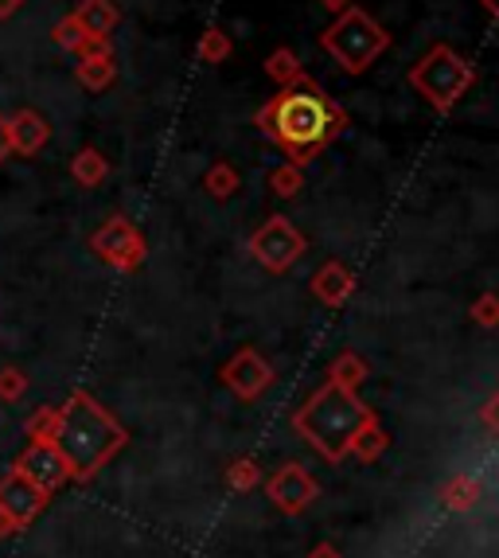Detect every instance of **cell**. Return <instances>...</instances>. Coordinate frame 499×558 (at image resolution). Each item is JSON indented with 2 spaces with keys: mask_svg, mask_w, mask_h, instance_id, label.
Masks as SVG:
<instances>
[{
  "mask_svg": "<svg viewBox=\"0 0 499 558\" xmlns=\"http://www.w3.org/2000/svg\"><path fill=\"white\" fill-rule=\"evenodd\" d=\"M258 130L266 133L293 165L305 168L313 157H320L343 130L348 113L336 106L308 75H301L293 86H281L266 106L258 110Z\"/></svg>",
  "mask_w": 499,
  "mask_h": 558,
  "instance_id": "cell-1",
  "label": "cell"
},
{
  "mask_svg": "<svg viewBox=\"0 0 499 558\" xmlns=\"http://www.w3.org/2000/svg\"><path fill=\"white\" fill-rule=\"evenodd\" d=\"M51 441H56V449L63 453L71 476L86 481V476L98 473V469L125 446V429L113 422L110 410L98 407L86 391H78V395H71V402H66L63 410H59Z\"/></svg>",
  "mask_w": 499,
  "mask_h": 558,
  "instance_id": "cell-2",
  "label": "cell"
},
{
  "mask_svg": "<svg viewBox=\"0 0 499 558\" xmlns=\"http://www.w3.org/2000/svg\"><path fill=\"white\" fill-rule=\"evenodd\" d=\"M379 422V414L370 407H363L355 387L340 379H328L305 407L293 414V429L308 441L313 449H320V457L328 461H343L352 453V441L363 426Z\"/></svg>",
  "mask_w": 499,
  "mask_h": 558,
  "instance_id": "cell-3",
  "label": "cell"
},
{
  "mask_svg": "<svg viewBox=\"0 0 499 558\" xmlns=\"http://www.w3.org/2000/svg\"><path fill=\"white\" fill-rule=\"evenodd\" d=\"M320 47L348 71V75H363V71L390 47V32L382 28L375 16H367V12L352 4V9H343L340 16L324 28Z\"/></svg>",
  "mask_w": 499,
  "mask_h": 558,
  "instance_id": "cell-4",
  "label": "cell"
},
{
  "mask_svg": "<svg viewBox=\"0 0 499 558\" xmlns=\"http://www.w3.org/2000/svg\"><path fill=\"white\" fill-rule=\"evenodd\" d=\"M410 83L437 113H449L468 94V86L476 83V66L464 56H457L449 44H437L414 63Z\"/></svg>",
  "mask_w": 499,
  "mask_h": 558,
  "instance_id": "cell-5",
  "label": "cell"
},
{
  "mask_svg": "<svg viewBox=\"0 0 499 558\" xmlns=\"http://www.w3.org/2000/svg\"><path fill=\"white\" fill-rule=\"evenodd\" d=\"M305 251H308L305 234L296 231L285 215H269L266 223L249 234V254H254L269 274L293 270L296 262L305 258Z\"/></svg>",
  "mask_w": 499,
  "mask_h": 558,
  "instance_id": "cell-6",
  "label": "cell"
},
{
  "mask_svg": "<svg viewBox=\"0 0 499 558\" xmlns=\"http://www.w3.org/2000/svg\"><path fill=\"white\" fill-rule=\"evenodd\" d=\"M47 496L51 493H44L39 484H32L28 476L12 469V473L0 481V539L20 527H28V523L44 512Z\"/></svg>",
  "mask_w": 499,
  "mask_h": 558,
  "instance_id": "cell-7",
  "label": "cell"
},
{
  "mask_svg": "<svg viewBox=\"0 0 499 558\" xmlns=\"http://www.w3.org/2000/svg\"><path fill=\"white\" fill-rule=\"evenodd\" d=\"M90 251L102 262H110L113 270H137L141 262H145V239H141V231L130 219L118 215V219H110L102 231L94 234Z\"/></svg>",
  "mask_w": 499,
  "mask_h": 558,
  "instance_id": "cell-8",
  "label": "cell"
},
{
  "mask_svg": "<svg viewBox=\"0 0 499 558\" xmlns=\"http://www.w3.org/2000/svg\"><path fill=\"white\" fill-rule=\"evenodd\" d=\"M266 493H269V500H273V508H278V512L301 515L308 504L316 500L320 484L313 481V473H308V469L285 465V469H278V473L266 481Z\"/></svg>",
  "mask_w": 499,
  "mask_h": 558,
  "instance_id": "cell-9",
  "label": "cell"
},
{
  "mask_svg": "<svg viewBox=\"0 0 499 558\" xmlns=\"http://www.w3.org/2000/svg\"><path fill=\"white\" fill-rule=\"evenodd\" d=\"M222 383L246 402L261 399V395L269 391V383H273V367H269L254 348H239V352L227 360V367H222Z\"/></svg>",
  "mask_w": 499,
  "mask_h": 558,
  "instance_id": "cell-10",
  "label": "cell"
},
{
  "mask_svg": "<svg viewBox=\"0 0 499 558\" xmlns=\"http://www.w3.org/2000/svg\"><path fill=\"white\" fill-rule=\"evenodd\" d=\"M16 473H24L32 484H39L44 493H56L59 484L71 481V469H66L63 453H59L51 438H36V441H32V446L20 453Z\"/></svg>",
  "mask_w": 499,
  "mask_h": 558,
  "instance_id": "cell-11",
  "label": "cell"
},
{
  "mask_svg": "<svg viewBox=\"0 0 499 558\" xmlns=\"http://www.w3.org/2000/svg\"><path fill=\"white\" fill-rule=\"evenodd\" d=\"M313 293H316V298H320L328 308H340L343 301H348V298L355 293V274L348 270V266H343L340 258H328V262L320 266V270H316Z\"/></svg>",
  "mask_w": 499,
  "mask_h": 558,
  "instance_id": "cell-12",
  "label": "cell"
},
{
  "mask_svg": "<svg viewBox=\"0 0 499 558\" xmlns=\"http://www.w3.org/2000/svg\"><path fill=\"white\" fill-rule=\"evenodd\" d=\"M74 20H78V28L90 36V44H106L110 39V32L118 28V9H113L110 0H83L78 4V12H74Z\"/></svg>",
  "mask_w": 499,
  "mask_h": 558,
  "instance_id": "cell-13",
  "label": "cell"
},
{
  "mask_svg": "<svg viewBox=\"0 0 499 558\" xmlns=\"http://www.w3.org/2000/svg\"><path fill=\"white\" fill-rule=\"evenodd\" d=\"M12 130V149L16 153H39L47 145V137H51V125H47L44 118H39L36 110H20L16 118L9 121Z\"/></svg>",
  "mask_w": 499,
  "mask_h": 558,
  "instance_id": "cell-14",
  "label": "cell"
},
{
  "mask_svg": "<svg viewBox=\"0 0 499 558\" xmlns=\"http://www.w3.org/2000/svg\"><path fill=\"white\" fill-rule=\"evenodd\" d=\"M113 75H118V66H113V56L106 51V47H98V51H83L78 83H83L86 90H106V86L113 83Z\"/></svg>",
  "mask_w": 499,
  "mask_h": 558,
  "instance_id": "cell-15",
  "label": "cell"
},
{
  "mask_svg": "<svg viewBox=\"0 0 499 558\" xmlns=\"http://www.w3.org/2000/svg\"><path fill=\"white\" fill-rule=\"evenodd\" d=\"M441 500H445V508H453V512H468L472 504L480 500V481H472L468 473L453 476V481L441 488Z\"/></svg>",
  "mask_w": 499,
  "mask_h": 558,
  "instance_id": "cell-16",
  "label": "cell"
},
{
  "mask_svg": "<svg viewBox=\"0 0 499 558\" xmlns=\"http://www.w3.org/2000/svg\"><path fill=\"white\" fill-rule=\"evenodd\" d=\"M106 172H110V165H106V157L98 149H83L71 165V177L83 187H98L106 180Z\"/></svg>",
  "mask_w": 499,
  "mask_h": 558,
  "instance_id": "cell-17",
  "label": "cell"
},
{
  "mask_svg": "<svg viewBox=\"0 0 499 558\" xmlns=\"http://www.w3.org/2000/svg\"><path fill=\"white\" fill-rule=\"evenodd\" d=\"M266 75L278 86H293L296 78L305 75V66H301V59H296L289 47H278V51H269V59H266Z\"/></svg>",
  "mask_w": 499,
  "mask_h": 558,
  "instance_id": "cell-18",
  "label": "cell"
},
{
  "mask_svg": "<svg viewBox=\"0 0 499 558\" xmlns=\"http://www.w3.org/2000/svg\"><path fill=\"white\" fill-rule=\"evenodd\" d=\"M269 187H273L281 199H293L296 192L305 187V168L293 165V160H285V165H278L273 172H269Z\"/></svg>",
  "mask_w": 499,
  "mask_h": 558,
  "instance_id": "cell-19",
  "label": "cell"
},
{
  "mask_svg": "<svg viewBox=\"0 0 499 558\" xmlns=\"http://www.w3.org/2000/svg\"><path fill=\"white\" fill-rule=\"evenodd\" d=\"M204 187L215 199H231L234 192H239V172H234V165H227V160L211 165V172L204 177Z\"/></svg>",
  "mask_w": 499,
  "mask_h": 558,
  "instance_id": "cell-20",
  "label": "cell"
},
{
  "mask_svg": "<svg viewBox=\"0 0 499 558\" xmlns=\"http://www.w3.org/2000/svg\"><path fill=\"white\" fill-rule=\"evenodd\" d=\"M387 446H390V438L382 434V426H379V422H370V426H363L360 434H355L352 453L360 457V461H375V457H379Z\"/></svg>",
  "mask_w": 499,
  "mask_h": 558,
  "instance_id": "cell-21",
  "label": "cell"
},
{
  "mask_svg": "<svg viewBox=\"0 0 499 558\" xmlns=\"http://www.w3.org/2000/svg\"><path fill=\"white\" fill-rule=\"evenodd\" d=\"M328 379H340V383H348V387H360V383L367 379V363H363L355 352H343V355H336L332 367H328Z\"/></svg>",
  "mask_w": 499,
  "mask_h": 558,
  "instance_id": "cell-22",
  "label": "cell"
},
{
  "mask_svg": "<svg viewBox=\"0 0 499 558\" xmlns=\"http://www.w3.org/2000/svg\"><path fill=\"white\" fill-rule=\"evenodd\" d=\"M56 44L63 47V51H90V36H86L83 28H78V20L74 16H66V20H59L56 24Z\"/></svg>",
  "mask_w": 499,
  "mask_h": 558,
  "instance_id": "cell-23",
  "label": "cell"
},
{
  "mask_svg": "<svg viewBox=\"0 0 499 558\" xmlns=\"http://www.w3.org/2000/svg\"><path fill=\"white\" fill-rule=\"evenodd\" d=\"M227 56H231V36L222 28H207L204 39H199V59L204 63H222Z\"/></svg>",
  "mask_w": 499,
  "mask_h": 558,
  "instance_id": "cell-24",
  "label": "cell"
},
{
  "mask_svg": "<svg viewBox=\"0 0 499 558\" xmlns=\"http://www.w3.org/2000/svg\"><path fill=\"white\" fill-rule=\"evenodd\" d=\"M258 481H261V473H258L254 461H234V465L227 469V484H231L234 493H249Z\"/></svg>",
  "mask_w": 499,
  "mask_h": 558,
  "instance_id": "cell-25",
  "label": "cell"
},
{
  "mask_svg": "<svg viewBox=\"0 0 499 558\" xmlns=\"http://www.w3.org/2000/svg\"><path fill=\"white\" fill-rule=\"evenodd\" d=\"M472 320L484 328H499V293H480L472 305Z\"/></svg>",
  "mask_w": 499,
  "mask_h": 558,
  "instance_id": "cell-26",
  "label": "cell"
},
{
  "mask_svg": "<svg viewBox=\"0 0 499 558\" xmlns=\"http://www.w3.org/2000/svg\"><path fill=\"white\" fill-rule=\"evenodd\" d=\"M24 391H28V379H24V372H16V367H4V372H0V399L16 402Z\"/></svg>",
  "mask_w": 499,
  "mask_h": 558,
  "instance_id": "cell-27",
  "label": "cell"
},
{
  "mask_svg": "<svg viewBox=\"0 0 499 558\" xmlns=\"http://www.w3.org/2000/svg\"><path fill=\"white\" fill-rule=\"evenodd\" d=\"M56 418H59V410H39L36 418L28 422V438H51V429H56Z\"/></svg>",
  "mask_w": 499,
  "mask_h": 558,
  "instance_id": "cell-28",
  "label": "cell"
},
{
  "mask_svg": "<svg viewBox=\"0 0 499 558\" xmlns=\"http://www.w3.org/2000/svg\"><path fill=\"white\" fill-rule=\"evenodd\" d=\"M480 418H484V426L491 429V434H496L499 438V391L491 395L488 402H484V410H480Z\"/></svg>",
  "mask_w": 499,
  "mask_h": 558,
  "instance_id": "cell-29",
  "label": "cell"
},
{
  "mask_svg": "<svg viewBox=\"0 0 499 558\" xmlns=\"http://www.w3.org/2000/svg\"><path fill=\"white\" fill-rule=\"evenodd\" d=\"M12 130H9V118H0V160H9L12 157Z\"/></svg>",
  "mask_w": 499,
  "mask_h": 558,
  "instance_id": "cell-30",
  "label": "cell"
},
{
  "mask_svg": "<svg viewBox=\"0 0 499 558\" xmlns=\"http://www.w3.org/2000/svg\"><path fill=\"white\" fill-rule=\"evenodd\" d=\"M308 558H340V550H336L332 543H320V547L308 550Z\"/></svg>",
  "mask_w": 499,
  "mask_h": 558,
  "instance_id": "cell-31",
  "label": "cell"
},
{
  "mask_svg": "<svg viewBox=\"0 0 499 558\" xmlns=\"http://www.w3.org/2000/svg\"><path fill=\"white\" fill-rule=\"evenodd\" d=\"M320 4H324L328 12H332V16H340L343 9H352V0H320Z\"/></svg>",
  "mask_w": 499,
  "mask_h": 558,
  "instance_id": "cell-32",
  "label": "cell"
},
{
  "mask_svg": "<svg viewBox=\"0 0 499 558\" xmlns=\"http://www.w3.org/2000/svg\"><path fill=\"white\" fill-rule=\"evenodd\" d=\"M20 4H24V0H0V20H4V16H12V12H16Z\"/></svg>",
  "mask_w": 499,
  "mask_h": 558,
  "instance_id": "cell-33",
  "label": "cell"
},
{
  "mask_svg": "<svg viewBox=\"0 0 499 558\" xmlns=\"http://www.w3.org/2000/svg\"><path fill=\"white\" fill-rule=\"evenodd\" d=\"M480 4H484V9H488V12H491V16H496V20H499V0H480Z\"/></svg>",
  "mask_w": 499,
  "mask_h": 558,
  "instance_id": "cell-34",
  "label": "cell"
}]
</instances>
